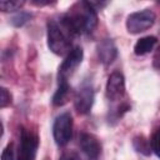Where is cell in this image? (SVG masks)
Returning <instances> with one entry per match:
<instances>
[{
    "label": "cell",
    "mask_w": 160,
    "mask_h": 160,
    "mask_svg": "<svg viewBox=\"0 0 160 160\" xmlns=\"http://www.w3.org/2000/svg\"><path fill=\"white\" fill-rule=\"evenodd\" d=\"M54 140L59 146L66 145L72 138V116L70 112L60 114L52 125Z\"/></svg>",
    "instance_id": "5"
},
{
    "label": "cell",
    "mask_w": 160,
    "mask_h": 160,
    "mask_svg": "<svg viewBox=\"0 0 160 160\" xmlns=\"http://www.w3.org/2000/svg\"><path fill=\"white\" fill-rule=\"evenodd\" d=\"M30 18H31V15H30L29 12L20 11V12H18L15 16H12L10 21H11V24H12L14 26L19 28V26H22L28 20H30Z\"/></svg>",
    "instance_id": "16"
},
{
    "label": "cell",
    "mask_w": 160,
    "mask_h": 160,
    "mask_svg": "<svg viewBox=\"0 0 160 160\" xmlns=\"http://www.w3.org/2000/svg\"><path fill=\"white\" fill-rule=\"evenodd\" d=\"M59 160H81V158L75 151H66L60 156Z\"/></svg>",
    "instance_id": "19"
},
{
    "label": "cell",
    "mask_w": 160,
    "mask_h": 160,
    "mask_svg": "<svg viewBox=\"0 0 160 160\" xmlns=\"http://www.w3.org/2000/svg\"><path fill=\"white\" fill-rule=\"evenodd\" d=\"M39 148V138L31 130L21 128L16 160H35Z\"/></svg>",
    "instance_id": "3"
},
{
    "label": "cell",
    "mask_w": 160,
    "mask_h": 160,
    "mask_svg": "<svg viewBox=\"0 0 160 160\" xmlns=\"http://www.w3.org/2000/svg\"><path fill=\"white\" fill-rule=\"evenodd\" d=\"M25 1H20V0H2L0 1V8L4 12H12V11H18L24 6Z\"/></svg>",
    "instance_id": "14"
},
{
    "label": "cell",
    "mask_w": 160,
    "mask_h": 160,
    "mask_svg": "<svg viewBox=\"0 0 160 160\" xmlns=\"http://www.w3.org/2000/svg\"><path fill=\"white\" fill-rule=\"evenodd\" d=\"M150 146H151L152 152L160 159V126H158L154 130V132L150 138Z\"/></svg>",
    "instance_id": "15"
},
{
    "label": "cell",
    "mask_w": 160,
    "mask_h": 160,
    "mask_svg": "<svg viewBox=\"0 0 160 160\" xmlns=\"http://www.w3.org/2000/svg\"><path fill=\"white\" fill-rule=\"evenodd\" d=\"M71 36L61 21L50 20L48 22V46L54 54H69L71 50Z\"/></svg>",
    "instance_id": "2"
},
{
    "label": "cell",
    "mask_w": 160,
    "mask_h": 160,
    "mask_svg": "<svg viewBox=\"0 0 160 160\" xmlns=\"http://www.w3.org/2000/svg\"><path fill=\"white\" fill-rule=\"evenodd\" d=\"M79 145L89 160H96L101 154V144L92 134L82 132L79 138Z\"/></svg>",
    "instance_id": "9"
},
{
    "label": "cell",
    "mask_w": 160,
    "mask_h": 160,
    "mask_svg": "<svg viewBox=\"0 0 160 160\" xmlns=\"http://www.w3.org/2000/svg\"><path fill=\"white\" fill-rule=\"evenodd\" d=\"M82 56L84 52L80 46H75L70 50L59 68V81H68L69 76H71L76 68L81 64Z\"/></svg>",
    "instance_id": "6"
},
{
    "label": "cell",
    "mask_w": 160,
    "mask_h": 160,
    "mask_svg": "<svg viewBox=\"0 0 160 160\" xmlns=\"http://www.w3.org/2000/svg\"><path fill=\"white\" fill-rule=\"evenodd\" d=\"M70 94V86L68 81H59V86L52 96V104L56 106H61L68 101Z\"/></svg>",
    "instance_id": "12"
},
{
    "label": "cell",
    "mask_w": 160,
    "mask_h": 160,
    "mask_svg": "<svg viewBox=\"0 0 160 160\" xmlns=\"http://www.w3.org/2000/svg\"><path fill=\"white\" fill-rule=\"evenodd\" d=\"M156 42H158V39L155 36H150V35L144 36L136 41V44L134 46V52L136 55H145L154 49Z\"/></svg>",
    "instance_id": "11"
},
{
    "label": "cell",
    "mask_w": 160,
    "mask_h": 160,
    "mask_svg": "<svg viewBox=\"0 0 160 160\" xmlns=\"http://www.w3.org/2000/svg\"><path fill=\"white\" fill-rule=\"evenodd\" d=\"M132 145L135 148V150L142 155H150L151 154V146H150V140H148L145 136L142 135H138L134 138L132 140Z\"/></svg>",
    "instance_id": "13"
},
{
    "label": "cell",
    "mask_w": 160,
    "mask_h": 160,
    "mask_svg": "<svg viewBox=\"0 0 160 160\" xmlns=\"http://www.w3.org/2000/svg\"><path fill=\"white\" fill-rule=\"evenodd\" d=\"M105 94L109 101H120L124 95H125V79L121 72L114 71L110 74L106 88H105Z\"/></svg>",
    "instance_id": "7"
},
{
    "label": "cell",
    "mask_w": 160,
    "mask_h": 160,
    "mask_svg": "<svg viewBox=\"0 0 160 160\" xmlns=\"http://www.w3.org/2000/svg\"><path fill=\"white\" fill-rule=\"evenodd\" d=\"M1 160H14V146L12 144H8L1 154Z\"/></svg>",
    "instance_id": "18"
},
{
    "label": "cell",
    "mask_w": 160,
    "mask_h": 160,
    "mask_svg": "<svg viewBox=\"0 0 160 160\" xmlns=\"http://www.w3.org/2000/svg\"><path fill=\"white\" fill-rule=\"evenodd\" d=\"M60 21L72 36L85 35L91 34L95 30L98 25V15L89 1H79L68 10Z\"/></svg>",
    "instance_id": "1"
},
{
    "label": "cell",
    "mask_w": 160,
    "mask_h": 160,
    "mask_svg": "<svg viewBox=\"0 0 160 160\" xmlns=\"http://www.w3.org/2000/svg\"><path fill=\"white\" fill-rule=\"evenodd\" d=\"M94 104V90L90 85H82L74 98V106L79 114H88Z\"/></svg>",
    "instance_id": "8"
},
{
    "label": "cell",
    "mask_w": 160,
    "mask_h": 160,
    "mask_svg": "<svg viewBox=\"0 0 160 160\" xmlns=\"http://www.w3.org/2000/svg\"><path fill=\"white\" fill-rule=\"evenodd\" d=\"M98 51V56L100 62H102L104 65H110L114 62V60L118 56V48L115 45V42L111 39H104L98 44L96 48Z\"/></svg>",
    "instance_id": "10"
},
{
    "label": "cell",
    "mask_w": 160,
    "mask_h": 160,
    "mask_svg": "<svg viewBox=\"0 0 160 160\" xmlns=\"http://www.w3.org/2000/svg\"><path fill=\"white\" fill-rule=\"evenodd\" d=\"M156 20L154 11L150 9H144L135 11L126 18V29L130 34H140L150 29Z\"/></svg>",
    "instance_id": "4"
},
{
    "label": "cell",
    "mask_w": 160,
    "mask_h": 160,
    "mask_svg": "<svg viewBox=\"0 0 160 160\" xmlns=\"http://www.w3.org/2000/svg\"><path fill=\"white\" fill-rule=\"evenodd\" d=\"M10 104H11V95H10V92L8 91V89L1 88V90H0V106L5 108V106H8Z\"/></svg>",
    "instance_id": "17"
}]
</instances>
